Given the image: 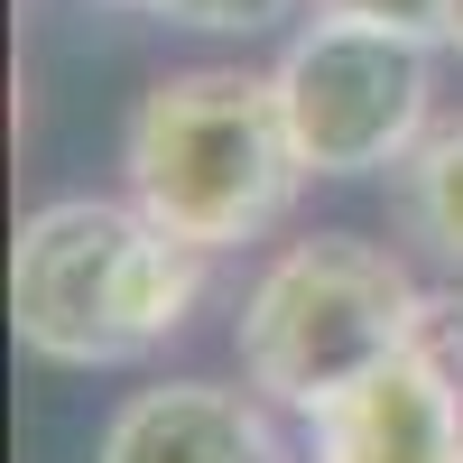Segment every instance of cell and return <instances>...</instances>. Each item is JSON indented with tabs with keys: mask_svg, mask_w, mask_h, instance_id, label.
Returning a JSON list of instances; mask_svg holds the SVG:
<instances>
[{
	"mask_svg": "<svg viewBox=\"0 0 463 463\" xmlns=\"http://www.w3.org/2000/svg\"><path fill=\"white\" fill-rule=\"evenodd\" d=\"M204 297V250H185L139 204L65 195L10 241V334L56 371H121L185 334Z\"/></svg>",
	"mask_w": 463,
	"mask_h": 463,
	"instance_id": "obj_1",
	"label": "cell"
},
{
	"mask_svg": "<svg viewBox=\"0 0 463 463\" xmlns=\"http://www.w3.org/2000/svg\"><path fill=\"white\" fill-rule=\"evenodd\" d=\"M121 167H130V204L148 222H167L204 260L213 250H250L260 232H279L297 185H306L279 84L241 74V65L158 74L139 93L130 130H121Z\"/></svg>",
	"mask_w": 463,
	"mask_h": 463,
	"instance_id": "obj_2",
	"label": "cell"
},
{
	"mask_svg": "<svg viewBox=\"0 0 463 463\" xmlns=\"http://www.w3.org/2000/svg\"><path fill=\"white\" fill-rule=\"evenodd\" d=\"M417 325H427V288L408 279L399 250L362 241V232H316L250 279L241 316H232V353L269 408L316 427L353 380L408 353Z\"/></svg>",
	"mask_w": 463,
	"mask_h": 463,
	"instance_id": "obj_3",
	"label": "cell"
},
{
	"mask_svg": "<svg viewBox=\"0 0 463 463\" xmlns=\"http://www.w3.org/2000/svg\"><path fill=\"white\" fill-rule=\"evenodd\" d=\"M436 37L380 28V19H306L279 56V111L297 130L306 176H390L427 139L436 102Z\"/></svg>",
	"mask_w": 463,
	"mask_h": 463,
	"instance_id": "obj_4",
	"label": "cell"
},
{
	"mask_svg": "<svg viewBox=\"0 0 463 463\" xmlns=\"http://www.w3.org/2000/svg\"><path fill=\"white\" fill-rule=\"evenodd\" d=\"M316 463H463V371L427 343L390 353L316 417Z\"/></svg>",
	"mask_w": 463,
	"mask_h": 463,
	"instance_id": "obj_5",
	"label": "cell"
},
{
	"mask_svg": "<svg viewBox=\"0 0 463 463\" xmlns=\"http://www.w3.org/2000/svg\"><path fill=\"white\" fill-rule=\"evenodd\" d=\"M93 463H288V436H279L260 390L158 380V390H130L111 408Z\"/></svg>",
	"mask_w": 463,
	"mask_h": 463,
	"instance_id": "obj_6",
	"label": "cell"
},
{
	"mask_svg": "<svg viewBox=\"0 0 463 463\" xmlns=\"http://www.w3.org/2000/svg\"><path fill=\"white\" fill-rule=\"evenodd\" d=\"M390 204H399V222H408V241L436 250L454 279H463V121H454V130H427V139L390 167Z\"/></svg>",
	"mask_w": 463,
	"mask_h": 463,
	"instance_id": "obj_7",
	"label": "cell"
},
{
	"mask_svg": "<svg viewBox=\"0 0 463 463\" xmlns=\"http://www.w3.org/2000/svg\"><path fill=\"white\" fill-rule=\"evenodd\" d=\"M111 10H139V19H167V28H213V37H260L297 0H111Z\"/></svg>",
	"mask_w": 463,
	"mask_h": 463,
	"instance_id": "obj_8",
	"label": "cell"
},
{
	"mask_svg": "<svg viewBox=\"0 0 463 463\" xmlns=\"http://www.w3.org/2000/svg\"><path fill=\"white\" fill-rule=\"evenodd\" d=\"M325 19H380V28H408V37H436L445 47V0H316Z\"/></svg>",
	"mask_w": 463,
	"mask_h": 463,
	"instance_id": "obj_9",
	"label": "cell"
},
{
	"mask_svg": "<svg viewBox=\"0 0 463 463\" xmlns=\"http://www.w3.org/2000/svg\"><path fill=\"white\" fill-rule=\"evenodd\" d=\"M445 47L463 56V0H445Z\"/></svg>",
	"mask_w": 463,
	"mask_h": 463,
	"instance_id": "obj_10",
	"label": "cell"
}]
</instances>
